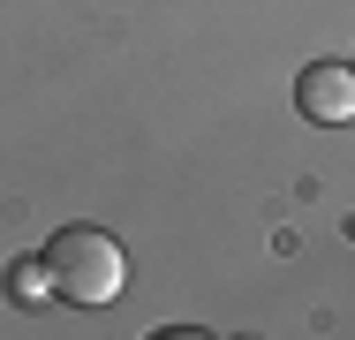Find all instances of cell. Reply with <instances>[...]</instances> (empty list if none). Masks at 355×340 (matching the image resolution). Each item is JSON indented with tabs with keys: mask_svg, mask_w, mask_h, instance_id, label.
I'll list each match as a JSON object with an SVG mask.
<instances>
[{
	"mask_svg": "<svg viewBox=\"0 0 355 340\" xmlns=\"http://www.w3.org/2000/svg\"><path fill=\"white\" fill-rule=\"evenodd\" d=\"M0 287H8V303H15V310H46V303H53L46 257H15V265L0 272Z\"/></svg>",
	"mask_w": 355,
	"mask_h": 340,
	"instance_id": "obj_3",
	"label": "cell"
},
{
	"mask_svg": "<svg viewBox=\"0 0 355 340\" xmlns=\"http://www.w3.org/2000/svg\"><path fill=\"white\" fill-rule=\"evenodd\" d=\"M234 340H257V333H234Z\"/></svg>",
	"mask_w": 355,
	"mask_h": 340,
	"instance_id": "obj_5",
	"label": "cell"
},
{
	"mask_svg": "<svg viewBox=\"0 0 355 340\" xmlns=\"http://www.w3.org/2000/svg\"><path fill=\"white\" fill-rule=\"evenodd\" d=\"M295 114L318 121V129L355 121V68L348 61H310L302 76H295Z\"/></svg>",
	"mask_w": 355,
	"mask_h": 340,
	"instance_id": "obj_2",
	"label": "cell"
},
{
	"mask_svg": "<svg viewBox=\"0 0 355 340\" xmlns=\"http://www.w3.org/2000/svg\"><path fill=\"white\" fill-rule=\"evenodd\" d=\"M151 340H205V333H197V325H159Z\"/></svg>",
	"mask_w": 355,
	"mask_h": 340,
	"instance_id": "obj_4",
	"label": "cell"
},
{
	"mask_svg": "<svg viewBox=\"0 0 355 340\" xmlns=\"http://www.w3.org/2000/svg\"><path fill=\"white\" fill-rule=\"evenodd\" d=\"M38 257H46L53 295H61V303H76V310L114 303V295H121V280H129V257H121V242H114L106 227H61Z\"/></svg>",
	"mask_w": 355,
	"mask_h": 340,
	"instance_id": "obj_1",
	"label": "cell"
}]
</instances>
